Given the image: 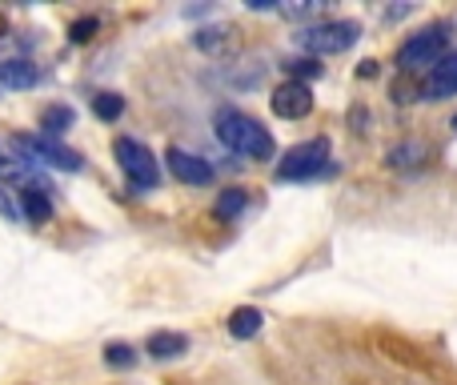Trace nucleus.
Returning <instances> with one entry per match:
<instances>
[{
    "label": "nucleus",
    "mask_w": 457,
    "mask_h": 385,
    "mask_svg": "<svg viewBox=\"0 0 457 385\" xmlns=\"http://www.w3.org/2000/svg\"><path fill=\"white\" fill-rule=\"evenodd\" d=\"M96 29H101V24H96V16H80V21L72 24V40H77V45H85V40L96 37Z\"/></svg>",
    "instance_id": "obj_20"
},
{
    "label": "nucleus",
    "mask_w": 457,
    "mask_h": 385,
    "mask_svg": "<svg viewBox=\"0 0 457 385\" xmlns=\"http://www.w3.org/2000/svg\"><path fill=\"white\" fill-rule=\"evenodd\" d=\"M445 45H450V29H445V24H429V29L413 32V37L397 48V69L402 72L437 69V64L445 61Z\"/></svg>",
    "instance_id": "obj_2"
},
{
    "label": "nucleus",
    "mask_w": 457,
    "mask_h": 385,
    "mask_svg": "<svg viewBox=\"0 0 457 385\" xmlns=\"http://www.w3.org/2000/svg\"><path fill=\"white\" fill-rule=\"evenodd\" d=\"M37 80H40V69L32 61H0V96L29 93Z\"/></svg>",
    "instance_id": "obj_9"
},
{
    "label": "nucleus",
    "mask_w": 457,
    "mask_h": 385,
    "mask_svg": "<svg viewBox=\"0 0 457 385\" xmlns=\"http://www.w3.org/2000/svg\"><path fill=\"white\" fill-rule=\"evenodd\" d=\"M72 125V109H64V105H53V109H45L40 113V129H45V137H61L64 129Z\"/></svg>",
    "instance_id": "obj_15"
},
{
    "label": "nucleus",
    "mask_w": 457,
    "mask_h": 385,
    "mask_svg": "<svg viewBox=\"0 0 457 385\" xmlns=\"http://www.w3.org/2000/svg\"><path fill=\"white\" fill-rule=\"evenodd\" d=\"M93 109H96V117H101V121H117L120 113H125V96L101 93V96H93Z\"/></svg>",
    "instance_id": "obj_18"
},
{
    "label": "nucleus",
    "mask_w": 457,
    "mask_h": 385,
    "mask_svg": "<svg viewBox=\"0 0 457 385\" xmlns=\"http://www.w3.org/2000/svg\"><path fill=\"white\" fill-rule=\"evenodd\" d=\"M269 105H273V113L281 121H301V117L313 113V88L301 85V80H285V85L273 88Z\"/></svg>",
    "instance_id": "obj_7"
},
{
    "label": "nucleus",
    "mask_w": 457,
    "mask_h": 385,
    "mask_svg": "<svg viewBox=\"0 0 457 385\" xmlns=\"http://www.w3.org/2000/svg\"><path fill=\"white\" fill-rule=\"evenodd\" d=\"M421 161H429V149L421 141L394 145V149L386 153V165H394V169H413V165H421Z\"/></svg>",
    "instance_id": "obj_13"
},
{
    "label": "nucleus",
    "mask_w": 457,
    "mask_h": 385,
    "mask_svg": "<svg viewBox=\"0 0 457 385\" xmlns=\"http://www.w3.org/2000/svg\"><path fill=\"white\" fill-rule=\"evenodd\" d=\"M104 362H109L112 370H133V365H137V349L129 346V341H112V346L104 349Z\"/></svg>",
    "instance_id": "obj_17"
},
{
    "label": "nucleus",
    "mask_w": 457,
    "mask_h": 385,
    "mask_svg": "<svg viewBox=\"0 0 457 385\" xmlns=\"http://www.w3.org/2000/svg\"><path fill=\"white\" fill-rule=\"evenodd\" d=\"M213 129H217V141H221L225 149L241 153V157H249V161H273V153H277L273 137H269V129L261 125V121H253L249 113L217 109Z\"/></svg>",
    "instance_id": "obj_1"
},
{
    "label": "nucleus",
    "mask_w": 457,
    "mask_h": 385,
    "mask_svg": "<svg viewBox=\"0 0 457 385\" xmlns=\"http://www.w3.org/2000/svg\"><path fill=\"white\" fill-rule=\"evenodd\" d=\"M325 169H329V141H305L285 153L281 165H277V177L281 181H309Z\"/></svg>",
    "instance_id": "obj_5"
},
{
    "label": "nucleus",
    "mask_w": 457,
    "mask_h": 385,
    "mask_svg": "<svg viewBox=\"0 0 457 385\" xmlns=\"http://www.w3.org/2000/svg\"><path fill=\"white\" fill-rule=\"evenodd\" d=\"M21 205H24V217H29V225H45V221L53 217V201L45 197V189H24L21 193Z\"/></svg>",
    "instance_id": "obj_14"
},
{
    "label": "nucleus",
    "mask_w": 457,
    "mask_h": 385,
    "mask_svg": "<svg viewBox=\"0 0 457 385\" xmlns=\"http://www.w3.org/2000/svg\"><path fill=\"white\" fill-rule=\"evenodd\" d=\"M357 37H361V24H357V21H325V24H313V29H301L297 32V45L305 48V53L333 56V53L353 48Z\"/></svg>",
    "instance_id": "obj_3"
},
{
    "label": "nucleus",
    "mask_w": 457,
    "mask_h": 385,
    "mask_svg": "<svg viewBox=\"0 0 457 385\" xmlns=\"http://www.w3.org/2000/svg\"><path fill=\"white\" fill-rule=\"evenodd\" d=\"M421 93H426L429 101H445V96H457V53L445 56L437 69H429L426 88H421Z\"/></svg>",
    "instance_id": "obj_10"
},
{
    "label": "nucleus",
    "mask_w": 457,
    "mask_h": 385,
    "mask_svg": "<svg viewBox=\"0 0 457 385\" xmlns=\"http://www.w3.org/2000/svg\"><path fill=\"white\" fill-rule=\"evenodd\" d=\"M112 153H117L120 173H125L129 181L137 185V189H157L161 165H157V157H153V153L145 149L141 141H133V137H120V141L112 145Z\"/></svg>",
    "instance_id": "obj_4"
},
{
    "label": "nucleus",
    "mask_w": 457,
    "mask_h": 385,
    "mask_svg": "<svg viewBox=\"0 0 457 385\" xmlns=\"http://www.w3.org/2000/svg\"><path fill=\"white\" fill-rule=\"evenodd\" d=\"M373 72H378V64H373V61H361V69H357V77H373Z\"/></svg>",
    "instance_id": "obj_21"
},
{
    "label": "nucleus",
    "mask_w": 457,
    "mask_h": 385,
    "mask_svg": "<svg viewBox=\"0 0 457 385\" xmlns=\"http://www.w3.org/2000/svg\"><path fill=\"white\" fill-rule=\"evenodd\" d=\"M453 129H457V117H453Z\"/></svg>",
    "instance_id": "obj_22"
},
{
    "label": "nucleus",
    "mask_w": 457,
    "mask_h": 385,
    "mask_svg": "<svg viewBox=\"0 0 457 385\" xmlns=\"http://www.w3.org/2000/svg\"><path fill=\"white\" fill-rule=\"evenodd\" d=\"M245 205H249V193L245 189H225L217 197V217L221 221H237L245 213Z\"/></svg>",
    "instance_id": "obj_16"
},
{
    "label": "nucleus",
    "mask_w": 457,
    "mask_h": 385,
    "mask_svg": "<svg viewBox=\"0 0 457 385\" xmlns=\"http://www.w3.org/2000/svg\"><path fill=\"white\" fill-rule=\"evenodd\" d=\"M285 72H293V80H301V85H305L309 77H321V64H317V61H289V64H285Z\"/></svg>",
    "instance_id": "obj_19"
},
{
    "label": "nucleus",
    "mask_w": 457,
    "mask_h": 385,
    "mask_svg": "<svg viewBox=\"0 0 457 385\" xmlns=\"http://www.w3.org/2000/svg\"><path fill=\"white\" fill-rule=\"evenodd\" d=\"M16 153H24L29 161H40V165H53V169H64V173H77L80 169V153L64 149L61 141H53V137H16L12 141Z\"/></svg>",
    "instance_id": "obj_6"
},
{
    "label": "nucleus",
    "mask_w": 457,
    "mask_h": 385,
    "mask_svg": "<svg viewBox=\"0 0 457 385\" xmlns=\"http://www.w3.org/2000/svg\"><path fill=\"white\" fill-rule=\"evenodd\" d=\"M185 349H189V338H185V333L161 330L149 338V357H157V362H173V357H181Z\"/></svg>",
    "instance_id": "obj_12"
},
{
    "label": "nucleus",
    "mask_w": 457,
    "mask_h": 385,
    "mask_svg": "<svg viewBox=\"0 0 457 385\" xmlns=\"http://www.w3.org/2000/svg\"><path fill=\"white\" fill-rule=\"evenodd\" d=\"M261 325H265V317H261V309H253V305H241V309H233V314H228V333H233L237 341L257 338Z\"/></svg>",
    "instance_id": "obj_11"
},
{
    "label": "nucleus",
    "mask_w": 457,
    "mask_h": 385,
    "mask_svg": "<svg viewBox=\"0 0 457 385\" xmlns=\"http://www.w3.org/2000/svg\"><path fill=\"white\" fill-rule=\"evenodd\" d=\"M165 165H169V173L185 185H213V165H209L205 157H197V153L181 149V145L165 149Z\"/></svg>",
    "instance_id": "obj_8"
}]
</instances>
